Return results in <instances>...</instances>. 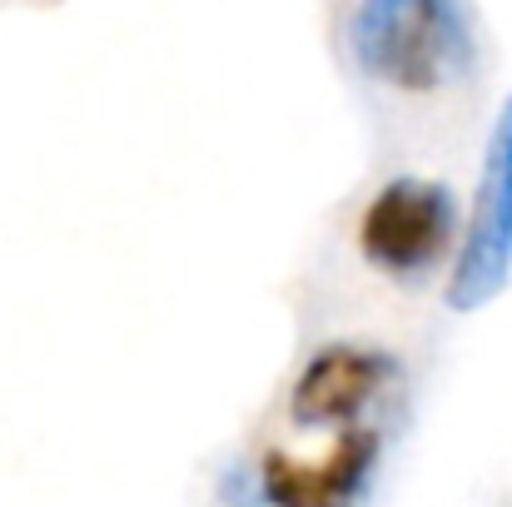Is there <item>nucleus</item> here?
I'll return each instance as SVG.
<instances>
[{
    "mask_svg": "<svg viewBox=\"0 0 512 507\" xmlns=\"http://www.w3.org/2000/svg\"><path fill=\"white\" fill-rule=\"evenodd\" d=\"M463 209L443 179L398 174L358 214V254L398 284H418L463 244Z\"/></svg>",
    "mask_w": 512,
    "mask_h": 507,
    "instance_id": "obj_2",
    "label": "nucleus"
},
{
    "mask_svg": "<svg viewBox=\"0 0 512 507\" xmlns=\"http://www.w3.org/2000/svg\"><path fill=\"white\" fill-rule=\"evenodd\" d=\"M398 378V358L373 343H324L309 353L289 388V423L314 433V428H358V413Z\"/></svg>",
    "mask_w": 512,
    "mask_h": 507,
    "instance_id": "obj_4",
    "label": "nucleus"
},
{
    "mask_svg": "<svg viewBox=\"0 0 512 507\" xmlns=\"http://www.w3.org/2000/svg\"><path fill=\"white\" fill-rule=\"evenodd\" d=\"M512 284V95L503 100L483 169H478V189H473V209L463 224V244L448 274V309L453 314H473L488 309L503 289Z\"/></svg>",
    "mask_w": 512,
    "mask_h": 507,
    "instance_id": "obj_3",
    "label": "nucleus"
},
{
    "mask_svg": "<svg viewBox=\"0 0 512 507\" xmlns=\"http://www.w3.org/2000/svg\"><path fill=\"white\" fill-rule=\"evenodd\" d=\"M383 458V438L373 428H343L319 458H294L269 448L259 458V478L269 507H358L373 488Z\"/></svg>",
    "mask_w": 512,
    "mask_h": 507,
    "instance_id": "obj_5",
    "label": "nucleus"
},
{
    "mask_svg": "<svg viewBox=\"0 0 512 507\" xmlns=\"http://www.w3.org/2000/svg\"><path fill=\"white\" fill-rule=\"evenodd\" d=\"M348 50L378 85L428 95L473 70V30L458 0H358Z\"/></svg>",
    "mask_w": 512,
    "mask_h": 507,
    "instance_id": "obj_1",
    "label": "nucleus"
},
{
    "mask_svg": "<svg viewBox=\"0 0 512 507\" xmlns=\"http://www.w3.org/2000/svg\"><path fill=\"white\" fill-rule=\"evenodd\" d=\"M219 503L224 507H269V493H264L259 468H249V463H229V468L219 473Z\"/></svg>",
    "mask_w": 512,
    "mask_h": 507,
    "instance_id": "obj_6",
    "label": "nucleus"
}]
</instances>
